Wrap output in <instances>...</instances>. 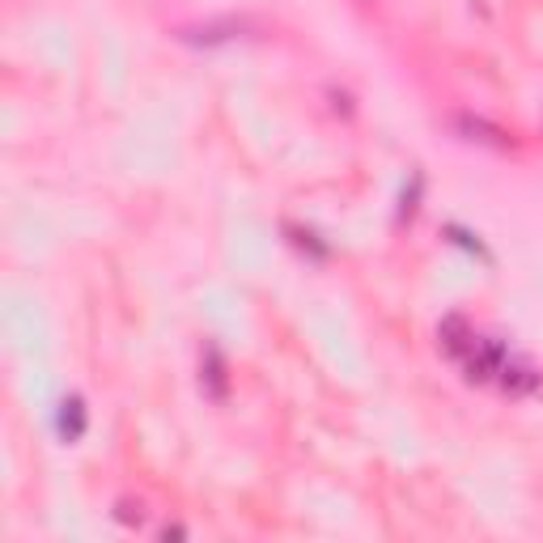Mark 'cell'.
I'll use <instances>...</instances> for the list:
<instances>
[{"label": "cell", "instance_id": "cell-6", "mask_svg": "<svg viewBox=\"0 0 543 543\" xmlns=\"http://www.w3.org/2000/svg\"><path fill=\"white\" fill-rule=\"evenodd\" d=\"M145 514H140V505H132V501H123L119 505V523H140Z\"/></svg>", "mask_w": 543, "mask_h": 543}, {"label": "cell", "instance_id": "cell-5", "mask_svg": "<svg viewBox=\"0 0 543 543\" xmlns=\"http://www.w3.org/2000/svg\"><path fill=\"white\" fill-rule=\"evenodd\" d=\"M200 369H204V387H209V395H213V399H225V361H221V352L204 349Z\"/></svg>", "mask_w": 543, "mask_h": 543}, {"label": "cell", "instance_id": "cell-4", "mask_svg": "<svg viewBox=\"0 0 543 543\" xmlns=\"http://www.w3.org/2000/svg\"><path fill=\"white\" fill-rule=\"evenodd\" d=\"M56 425H59V437H64V442H77L81 433H85V407H81L77 395L59 404V421H56Z\"/></svg>", "mask_w": 543, "mask_h": 543}, {"label": "cell", "instance_id": "cell-2", "mask_svg": "<svg viewBox=\"0 0 543 543\" xmlns=\"http://www.w3.org/2000/svg\"><path fill=\"white\" fill-rule=\"evenodd\" d=\"M437 340H442V349L450 352V357H459L463 361L467 349L480 340L476 331L467 327V319H459V314H450V319H442V327H437Z\"/></svg>", "mask_w": 543, "mask_h": 543}, {"label": "cell", "instance_id": "cell-3", "mask_svg": "<svg viewBox=\"0 0 543 543\" xmlns=\"http://www.w3.org/2000/svg\"><path fill=\"white\" fill-rule=\"evenodd\" d=\"M497 382H501L505 395H531V390H539V374L531 366H523V361H509V357H505Z\"/></svg>", "mask_w": 543, "mask_h": 543}, {"label": "cell", "instance_id": "cell-1", "mask_svg": "<svg viewBox=\"0 0 543 543\" xmlns=\"http://www.w3.org/2000/svg\"><path fill=\"white\" fill-rule=\"evenodd\" d=\"M501 366H505V349L497 344V340H484V335H480L463 357V369H467V378H471V382H488V378H497Z\"/></svg>", "mask_w": 543, "mask_h": 543}]
</instances>
